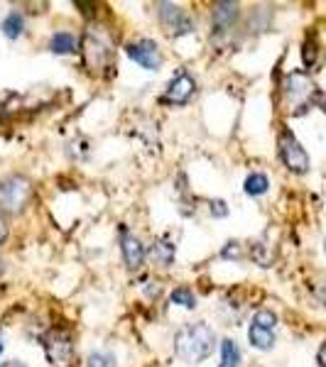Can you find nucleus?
Here are the masks:
<instances>
[{"instance_id":"24","label":"nucleus","mask_w":326,"mask_h":367,"mask_svg":"<svg viewBox=\"0 0 326 367\" xmlns=\"http://www.w3.org/2000/svg\"><path fill=\"white\" fill-rule=\"evenodd\" d=\"M10 235V228H8V221H5V216L0 213V245H3L5 240H8Z\"/></svg>"},{"instance_id":"7","label":"nucleus","mask_w":326,"mask_h":367,"mask_svg":"<svg viewBox=\"0 0 326 367\" xmlns=\"http://www.w3.org/2000/svg\"><path fill=\"white\" fill-rule=\"evenodd\" d=\"M157 18H160V25L175 37H182V34H191L196 29V22L189 13H186L182 5L175 3H157Z\"/></svg>"},{"instance_id":"13","label":"nucleus","mask_w":326,"mask_h":367,"mask_svg":"<svg viewBox=\"0 0 326 367\" xmlns=\"http://www.w3.org/2000/svg\"><path fill=\"white\" fill-rule=\"evenodd\" d=\"M49 49H52L54 54H74L79 49V39L76 34L72 32H54L52 39H49Z\"/></svg>"},{"instance_id":"23","label":"nucleus","mask_w":326,"mask_h":367,"mask_svg":"<svg viewBox=\"0 0 326 367\" xmlns=\"http://www.w3.org/2000/svg\"><path fill=\"white\" fill-rule=\"evenodd\" d=\"M211 216H216V218L229 216V208H226V203L221 201V198H216V201H211Z\"/></svg>"},{"instance_id":"3","label":"nucleus","mask_w":326,"mask_h":367,"mask_svg":"<svg viewBox=\"0 0 326 367\" xmlns=\"http://www.w3.org/2000/svg\"><path fill=\"white\" fill-rule=\"evenodd\" d=\"M42 348L47 360L54 367H72L76 363V348H74V338L67 331L52 328L49 333L42 335Z\"/></svg>"},{"instance_id":"28","label":"nucleus","mask_w":326,"mask_h":367,"mask_svg":"<svg viewBox=\"0 0 326 367\" xmlns=\"http://www.w3.org/2000/svg\"><path fill=\"white\" fill-rule=\"evenodd\" d=\"M322 301H324V306H326V289H324V294H322Z\"/></svg>"},{"instance_id":"31","label":"nucleus","mask_w":326,"mask_h":367,"mask_svg":"<svg viewBox=\"0 0 326 367\" xmlns=\"http://www.w3.org/2000/svg\"><path fill=\"white\" fill-rule=\"evenodd\" d=\"M250 367H260V365H250Z\"/></svg>"},{"instance_id":"29","label":"nucleus","mask_w":326,"mask_h":367,"mask_svg":"<svg viewBox=\"0 0 326 367\" xmlns=\"http://www.w3.org/2000/svg\"><path fill=\"white\" fill-rule=\"evenodd\" d=\"M0 353H3V335H0Z\"/></svg>"},{"instance_id":"18","label":"nucleus","mask_w":326,"mask_h":367,"mask_svg":"<svg viewBox=\"0 0 326 367\" xmlns=\"http://www.w3.org/2000/svg\"><path fill=\"white\" fill-rule=\"evenodd\" d=\"M170 299H172V304L182 306V309H196V296L189 286H177V289L170 294Z\"/></svg>"},{"instance_id":"12","label":"nucleus","mask_w":326,"mask_h":367,"mask_svg":"<svg viewBox=\"0 0 326 367\" xmlns=\"http://www.w3.org/2000/svg\"><path fill=\"white\" fill-rule=\"evenodd\" d=\"M147 255H150V260L155 262V265H160V267H170L172 262H175L177 247H175V242L162 240V237H157V240L150 245V250H147Z\"/></svg>"},{"instance_id":"2","label":"nucleus","mask_w":326,"mask_h":367,"mask_svg":"<svg viewBox=\"0 0 326 367\" xmlns=\"http://www.w3.org/2000/svg\"><path fill=\"white\" fill-rule=\"evenodd\" d=\"M32 198V181L25 174H8L0 179V208L8 213H22Z\"/></svg>"},{"instance_id":"9","label":"nucleus","mask_w":326,"mask_h":367,"mask_svg":"<svg viewBox=\"0 0 326 367\" xmlns=\"http://www.w3.org/2000/svg\"><path fill=\"white\" fill-rule=\"evenodd\" d=\"M125 52L133 62L140 64L147 71H157V69L162 67V52L155 39H137V42H130L125 47Z\"/></svg>"},{"instance_id":"5","label":"nucleus","mask_w":326,"mask_h":367,"mask_svg":"<svg viewBox=\"0 0 326 367\" xmlns=\"http://www.w3.org/2000/svg\"><path fill=\"white\" fill-rule=\"evenodd\" d=\"M285 98L290 101V106H294V113H304L309 108V103L317 98V86L304 71H292L285 76L283 83Z\"/></svg>"},{"instance_id":"27","label":"nucleus","mask_w":326,"mask_h":367,"mask_svg":"<svg viewBox=\"0 0 326 367\" xmlns=\"http://www.w3.org/2000/svg\"><path fill=\"white\" fill-rule=\"evenodd\" d=\"M314 103H319V108L326 113V96H322V93H317V98H314Z\"/></svg>"},{"instance_id":"30","label":"nucleus","mask_w":326,"mask_h":367,"mask_svg":"<svg viewBox=\"0 0 326 367\" xmlns=\"http://www.w3.org/2000/svg\"><path fill=\"white\" fill-rule=\"evenodd\" d=\"M324 252H326V240H324Z\"/></svg>"},{"instance_id":"19","label":"nucleus","mask_w":326,"mask_h":367,"mask_svg":"<svg viewBox=\"0 0 326 367\" xmlns=\"http://www.w3.org/2000/svg\"><path fill=\"white\" fill-rule=\"evenodd\" d=\"M86 367H116V355L108 350H93L86 358Z\"/></svg>"},{"instance_id":"16","label":"nucleus","mask_w":326,"mask_h":367,"mask_svg":"<svg viewBox=\"0 0 326 367\" xmlns=\"http://www.w3.org/2000/svg\"><path fill=\"white\" fill-rule=\"evenodd\" d=\"M219 367H240V348L236 340L226 338L221 343V363Z\"/></svg>"},{"instance_id":"8","label":"nucleus","mask_w":326,"mask_h":367,"mask_svg":"<svg viewBox=\"0 0 326 367\" xmlns=\"http://www.w3.org/2000/svg\"><path fill=\"white\" fill-rule=\"evenodd\" d=\"M196 93V81L186 69L177 71L172 76V81L167 83L165 96H162V103H170V106H186V103L194 98Z\"/></svg>"},{"instance_id":"26","label":"nucleus","mask_w":326,"mask_h":367,"mask_svg":"<svg viewBox=\"0 0 326 367\" xmlns=\"http://www.w3.org/2000/svg\"><path fill=\"white\" fill-rule=\"evenodd\" d=\"M0 367H27V365L20 363V360H8V363H0Z\"/></svg>"},{"instance_id":"1","label":"nucleus","mask_w":326,"mask_h":367,"mask_svg":"<svg viewBox=\"0 0 326 367\" xmlns=\"http://www.w3.org/2000/svg\"><path fill=\"white\" fill-rule=\"evenodd\" d=\"M216 333L209 324L196 321V324H184L175 333V355L189 365H199L214 353Z\"/></svg>"},{"instance_id":"4","label":"nucleus","mask_w":326,"mask_h":367,"mask_svg":"<svg viewBox=\"0 0 326 367\" xmlns=\"http://www.w3.org/2000/svg\"><path fill=\"white\" fill-rule=\"evenodd\" d=\"M81 52H83V64H86L91 71H103V69H108L113 62V47L103 32L86 29V34H83L81 39Z\"/></svg>"},{"instance_id":"11","label":"nucleus","mask_w":326,"mask_h":367,"mask_svg":"<svg viewBox=\"0 0 326 367\" xmlns=\"http://www.w3.org/2000/svg\"><path fill=\"white\" fill-rule=\"evenodd\" d=\"M121 250H123V260H125L128 270H140L142 262H145V257H147V250L133 233L125 230V228H121Z\"/></svg>"},{"instance_id":"14","label":"nucleus","mask_w":326,"mask_h":367,"mask_svg":"<svg viewBox=\"0 0 326 367\" xmlns=\"http://www.w3.org/2000/svg\"><path fill=\"white\" fill-rule=\"evenodd\" d=\"M248 340L255 350H273L275 348V331L260 328V326L250 324L248 328Z\"/></svg>"},{"instance_id":"15","label":"nucleus","mask_w":326,"mask_h":367,"mask_svg":"<svg viewBox=\"0 0 326 367\" xmlns=\"http://www.w3.org/2000/svg\"><path fill=\"white\" fill-rule=\"evenodd\" d=\"M0 29H3V34H5V37H8V39H18V37H22V32H25V18H22V13H18V10H13V13L5 15L3 25H0Z\"/></svg>"},{"instance_id":"17","label":"nucleus","mask_w":326,"mask_h":367,"mask_svg":"<svg viewBox=\"0 0 326 367\" xmlns=\"http://www.w3.org/2000/svg\"><path fill=\"white\" fill-rule=\"evenodd\" d=\"M268 188H270V179L265 174H260V172H253V174H250L243 184V191L248 193V196H253V198L268 193Z\"/></svg>"},{"instance_id":"25","label":"nucleus","mask_w":326,"mask_h":367,"mask_svg":"<svg viewBox=\"0 0 326 367\" xmlns=\"http://www.w3.org/2000/svg\"><path fill=\"white\" fill-rule=\"evenodd\" d=\"M317 363H319V367H326V340L322 343V348H319V353H317Z\"/></svg>"},{"instance_id":"20","label":"nucleus","mask_w":326,"mask_h":367,"mask_svg":"<svg viewBox=\"0 0 326 367\" xmlns=\"http://www.w3.org/2000/svg\"><path fill=\"white\" fill-rule=\"evenodd\" d=\"M250 324L260 326V328L275 331V326H278V316H275V311H270V309H260L258 314L253 316V321H250Z\"/></svg>"},{"instance_id":"21","label":"nucleus","mask_w":326,"mask_h":367,"mask_svg":"<svg viewBox=\"0 0 326 367\" xmlns=\"http://www.w3.org/2000/svg\"><path fill=\"white\" fill-rule=\"evenodd\" d=\"M221 257H224V260H243V247H240V242L238 240L226 242V247L221 250Z\"/></svg>"},{"instance_id":"22","label":"nucleus","mask_w":326,"mask_h":367,"mask_svg":"<svg viewBox=\"0 0 326 367\" xmlns=\"http://www.w3.org/2000/svg\"><path fill=\"white\" fill-rule=\"evenodd\" d=\"M302 59H304L307 67H312V64L317 62V47H314V42H309V39H307V44H304V49H302Z\"/></svg>"},{"instance_id":"10","label":"nucleus","mask_w":326,"mask_h":367,"mask_svg":"<svg viewBox=\"0 0 326 367\" xmlns=\"http://www.w3.org/2000/svg\"><path fill=\"white\" fill-rule=\"evenodd\" d=\"M238 18H240L238 3H231V0L214 3V8H211V29H214V34H229L236 27Z\"/></svg>"},{"instance_id":"6","label":"nucleus","mask_w":326,"mask_h":367,"mask_svg":"<svg viewBox=\"0 0 326 367\" xmlns=\"http://www.w3.org/2000/svg\"><path fill=\"white\" fill-rule=\"evenodd\" d=\"M278 152H280V160H283V165L287 167L290 172H294V174H307V172H309V155H307V150L299 145V140L292 135V130H290V127H283V130H280V135H278Z\"/></svg>"}]
</instances>
